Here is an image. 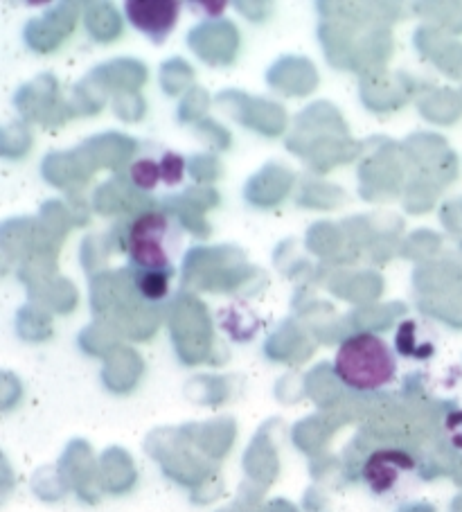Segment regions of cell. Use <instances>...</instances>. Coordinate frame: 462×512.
<instances>
[{
    "mask_svg": "<svg viewBox=\"0 0 462 512\" xmlns=\"http://www.w3.org/2000/svg\"><path fill=\"white\" fill-rule=\"evenodd\" d=\"M413 472L415 458L402 449H377L363 465V479L377 497L397 492Z\"/></svg>",
    "mask_w": 462,
    "mask_h": 512,
    "instance_id": "3957f363",
    "label": "cell"
},
{
    "mask_svg": "<svg viewBox=\"0 0 462 512\" xmlns=\"http://www.w3.org/2000/svg\"><path fill=\"white\" fill-rule=\"evenodd\" d=\"M129 176L136 188L145 190V192H154L163 181L161 161H154V158H149V156L138 158V161L131 165Z\"/></svg>",
    "mask_w": 462,
    "mask_h": 512,
    "instance_id": "52a82bcc",
    "label": "cell"
},
{
    "mask_svg": "<svg viewBox=\"0 0 462 512\" xmlns=\"http://www.w3.org/2000/svg\"><path fill=\"white\" fill-rule=\"evenodd\" d=\"M422 325L417 321H404L397 330V350L404 357H417L426 359L433 355V341L429 337L420 334Z\"/></svg>",
    "mask_w": 462,
    "mask_h": 512,
    "instance_id": "5b68a950",
    "label": "cell"
},
{
    "mask_svg": "<svg viewBox=\"0 0 462 512\" xmlns=\"http://www.w3.org/2000/svg\"><path fill=\"white\" fill-rule=\"evenodd\" d=\"M124 14L138 32L147 34L154 43H163L179 21L181 3L176 0H129L124 3Z\"/></svg>",
    "mask_w": 462,
    "mask_h": 512,
    "instance_id": "277c9868",
    "label": "cell"
},
{
    "mask_svg": "<svg viewBox=\"0 0 462 512\" xmlns=\"http://www.w3.org/2000/svg\"><path fill=\"white\" fill-rule=\"evenodd\" d=\"M174 271H136V287L142 298L158 303L170 294Z\"/></svg>",
    "mask_w": 462,
    "mask_h": 512,
    "instance_id": "8992f818",
    "label": "cell"
},
{
    "mask_svg": "<svg viewBox=\"0 0 462 512\" xmlns=\"http://www.w3.org/2000/svg\"><path fill=\"white\" fill-rule=\"evenodd\" d=\"M199 10H208V16H221L226 10V3H199Z\"/></svg>",
    "mask_w": 462,
    "mask_h": 512,
    "instance_id": "30bf717a",
    "label": "cell"
},
{
    "mask_svg": "<svg viewBox=\"0 0 462 512\" xmlns=\"http://www.w3.org/2000/svg\"><path fill=\"white\" fill-rule=\"evenodd\" d=\"M181 251V224L167 213L140 215L127 233V253L136 271H174Z\"/></svg>",
    "mask_w": 462,
    "mask_h": 512,
    "instance_id": "7a4b0ae2",
    "label": "cell"
},
{
    "mask_svg": "<svg viewBox=\"0 0 462 512\" xmlns=\"http://www.w3.org/2000/svg\"><path fill=\"white\" fill-rule=\"evenodd\" d=\"M334 373L354 391H379L395 379L397 359L377 334L359 332L336 350Z\"/></svg>",
    "mask_w": 462,
    "mask_h": 512,
    "instance_id": "6da1fadb",
    "label": "cell"
},
{
    "mask_svg": "<svg viewBox=\"0 0 462 512\" xmlns=\"http://www.w3.org/2000/svg\"><path fill=\"white\" fill-rule=\"evenodd\" d=\"M444 429H447L451 445L456 449H462V411L449 413L447 422H444Z\"/></svg>",
    "mask_w": 462,
    "mask_h": 512,
    "instance_id": "9c48e42d",
    "label": "cell"
},
{
    "mask_svg": "<svg viewBox=\"0 0 462 512\" xmlns=\"http://www.w3.org/2000/svg\"><path fill=\"white\" fill-rule=\"evenodd\" d=\"M161 172H163V183L170 185H179L185 176V158L176 152H165L161 158Z\"/></svg>",
    "mask_w": 462,
    "mask_h": 512,
    "instance_id": "ba28073f",
    "label": "cell"
}]
</instances>
